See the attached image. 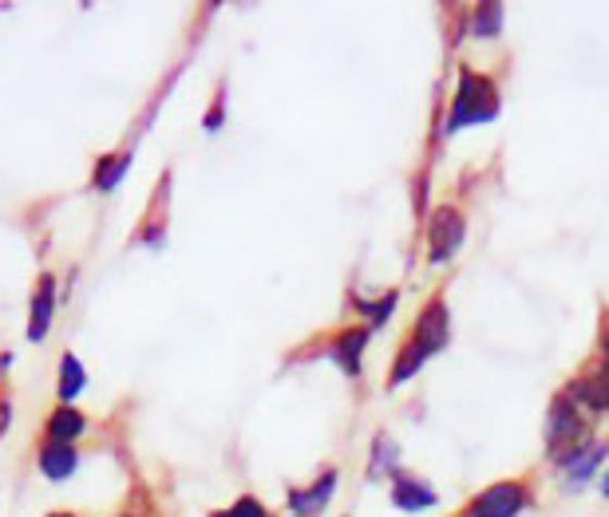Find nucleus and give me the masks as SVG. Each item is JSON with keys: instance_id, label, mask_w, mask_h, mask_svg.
<instances>
[{"instance_id": "nucleus-1", "label": "nucleus", "mask_w": 609, "mask_h": 517, "mask_svg": "<svg viewBox=\"0 0 609 517\" xmlns=\"http://www.w3.org/2000/svg\"><path fill=\"white\" fill-rule=\"evenodd\" d=\"M447 344H451V308H447L444 292H435L432 301H424V308L415 313L412 332H408V340H403L396 360H391L388 388L396 391V388H403L408 379H415L420 367L439 356Z\"/></svg>"}, {"instance_id": "nucleus-2", "label": "nucleus", "mask_w": 609, "mask_h": 517, "mask_svg": "<svg viewBox=\"0 0 609 517\" xmlns=\"http://www.w3.org/2000/svg\"><path fill=\"white\" fill-rule=\"evenodd\" d=\"M502 111V96H499V84L475 67H459V87H456V99H451V108H447V135H456V130H468V127H483V123H495Z\"/></svg>"}, {"instance_id": "nucleus-3", "label": "nucleus", "mask_w": 609, "mask_h": 517, "mask_svg": "<svg viewBox=\"0 0 609 517\" xmlns=\"http://www.w3.org/2000/svg\"><path fill=\"white\" fill-rule=\"evenodd\" d=\"M589 415L577 403H570L566 395L550 399V411H546V454L550 463H558L562 454L577 451L582 442H589Z\"/></svg>"}, {"instance_id": "nucleus-4", "label": "nucleus", "mask_w": 609, "mask_h": 517, "mask_svg": "<svg viewBox=\"0 0 609 517\" xmlns=\"http://www.w3.org/2000/svg\"><path fill=\"white\" fill-rule=\"evenodd\" d=\"M463 241H468V217L459 205H435L427 214V265H447L463 253Z\"/></svg>"}, {"instance_id": "nucleus-5", "label": "nucleus", "mask_w": 609, "mask_h": 517, "mask_svg": "<svg viewBox=\"0 0 609 517\" xmlns=\"http://www.w3.org/2000/svg\"><path fill=\"white\" fill-rule=\"evenodd\" d=\"M531 497H534L531 482H522V478H502V482L483 486L468 506H463L459 517H519L522 509L531 506Z\"/></svg>"}, {"instance_id": "nucleus-6", "label": "nucleus", "mask_w": 609, "mask_h": 517, "mask_svg": "<svg viewBox=\"0 0 609 517\" xmlns=\"http://www.w3.org/2000/svg\"><path fill=\"white\" fill-rule=\"evenodd\" d=\"M609 458V439H589L577 451L562 454L555 463V478L562 482V490H582L601 475V466Z\"/></svg>"}, {"instance_id": "nucleus-7", "label": "nucleus", "mask_w": 609, "mask_h": 517, "mask_svg": "<svg viewBox=\"0 0 609 517\" xmlns=\"http://www.w3.org/2000/svg\"><path fill=\"white\" fill-rule=\"evenodd\" d=\"M562 395L586 411L589 419H594V415H606L609 411V364L606 360H598V364L582 367V371L566 383Z\"/></svg>"}, {"instance_id": "nucleus-8", "label": "nucleus", "mask_w": 609, "mask_h": 517, "mask_svg": "<svg viewBox=\"0 0 609 517\" xmlns=\"http://www.w3.org/2000/svg\"><path fill=\"white\" fill-rule=\"evenodd\" d=\"M337 486H340V470L337 466H325L304 490H289V514L294 517L325 514V506L333 502V494H337Z\"/></svg>"}, {"instance_id": "nucleus-9", "label": "nucleus", "mask_w": 609, "mask_h": 517, "mask_svg": "<svg viewBox=\"0 0 609 517\" xmlns=\"http://www.w3.org/2000/svg\"><path fill=\"white\" fill-rule=\"evenodd\" d=\"M388 486H391V506L403 509V514H424V509L439 506V490L427 478L412 475V470H400Z\"/></svg>"}, {"instance_id": "nucleus-10", "label": "nucleus", "mask_w": 609, "mask_h": 517, "mask_svg": "<svg viewBox=\"0 0 609 517\" xmlns=\"http://www.w3.org/2000/svg\"><path fill=\"white\" fill-rule=\"evenodd\" d=\"M52 320H55V277L52 273H44L36 280V292H33V313H28V340L40 344L44 336L52 332Z\"/></svg>"}, {"instance_id": "nucleus-11", "label": "nucleus", "mask_w": 609, "mask_h": 517, "mask_svg": "<svg viewBox=\"0 0 609 517\" xmlns=\"http://www.w3.org/2000/svg\"><path fill=\"white\" fill-rule=\"evenodd\" d=\"M369 340H372V332L364 328V324L345 328V332H337V340H333V360H337V367L348 379L360 376V360H364V352H369Z\"/></svg>"}, {"instance_id": "nucleus-12", "label": "nucleus", "mask_w": 609, "mask_h": 517, "mask_svg": "<svg viewBox=\"0 0 609 517\" xmlns=\"http://www.w3.org/2000/svg\"><path fill=\"white\" fill-rule=\"evenodd\" d=\"M36 466L48 482H64L79 470V451L76 446H64V442H40V454H36Z\"/></svg>"}, {"instance_id": "nucleus-13", "label": "nucleus", "mask_w": 609, "mask_h": 517, "mask_svg": "<svg viewBox=\"0 0 609 517\" xmlns=\"http://www.w3.org/2000/svg\"><path fill=\"white\" fill-rule=\"evenodd\" d=\"M84 431H87L84 411L67 407V403L52 407V415L44 419V442H64V446H76V439H84Z\"/></svg>"}, {"instance_id": "nucleus-14", "label": "nucleus", "mask_w": 609, "mask_h": 517, "mask_svg": "<svg viewBox=\"0 0 609 517\" xmlns=\"http://www.w3.org/2000/svg\"><path fill=\"white\" fill-rule=\"evenodd\" d=\"M400 463H403V451H400V442L391 439L388 431H381L376 439H372V454H369V482H384V478H396L400 475Z\"/></svg>"}, {"instance_id": "nucleus-15", "label": "nucleus", "mask_w": 609, "mask_h": 517, "mask_svg": "<svg viewBox=\"0 0 609 517\" xmlns=\"http://www.w3.org/2000/svg\"><path fill=\"white\" fill-rule=\"evenodd\" d=\"M130 171V151H111L96 162V171H91V186H96L99 194H111L115 186H123Z\"/></svg>"}, {"instance_id": "nucleus-16", "label": "nucleus", "mask_w": 609, "mask_h": 517, "mask_svg": "<svg viewBox=\"0 0 609 517\" xmlns=\"http://www.w3.org/2000/svg\"><path fill=\"white\" fill-rule=\"evenodd\" d=\"M87 388V367L79 364V356H72V352H64L60 356V379H55V395H60V403H67L72 407V399H79Z\"/></svg>"}, {"instance_id": "nucleus-17", "label": "nucleus", "mask_w": 609, "mask_h": 517, "mask_svg": "<svg viewBox=\"0 0 609 517\" xmlns=\"http://www.w3.org/2000/svg\"><path fill=\"white\" fill-rule=\"evenodd\" d=\"M502 33V4H471L468 36L471 40H495Z\"/></svg>"}, {"instance_id": "nucleus-18", "label": "nucleus", "mask_w": 609, "mask_h": 517, "mask_svg": "<svg viewBox=\"0 0 609 517\" xmlns=\"http://www.w3.org/2000/svg\"><path fill=\"white\" fill-rule=\"evenodd\" d=\"M396 304H400V292H384L376 301H357V313H360V320H364V328L376 332V328H384V324L391 320Z\"/></svg>"}, {"instance_id": "nucleus-19", "label": "nucleus", "mask_w": 609, "mask_h": 517, "mask_svg": "<svg viewBox=\"0 0 609 517\" xmlns=\"http://www.w3.org/2000/svg\"><path fill=\"white\" fill-rule=\"evenodd\" d=\"M210 517H270V509L261 506L258 497H238V502H234V506H226V509H214V514Z\"/></svg>"}, {"instance_id": "nucleus-20", "label": "nucleus", "mask_w": 609, "mask_h": 517, "mask_svg": "<svg viewBox=\"0 0 609 517\" xmlns=\"http://www.w3.org/2000/svg\"><path fill=\"white\" fill-rule=\"evenodd\" d=\"M222 119H226V96H217V103L207 111V119H202V127H207V130H222Z\"/></svg>"}, {"instance_id": "nucleus-21", "label": "nucleus", "mask_w": 609, "mask_h": 517, "mask_svg": "<svg viewBox=\"0 0 609 517\" xmlns=\"http://www.w3.org/2000/svg\"><path fill=\"white\" fill-rule=\"evenodd\" d=\"M9 423H12V403L9 399H0V439H4V431H9Z\"/></svg>"}, {"instance_id": "nucleus-22", "label": "nucleus", "mask_w": 609, "mask_h": 517, "mask_svg": "<svg viewBox=\"0 0 609 517\" xmlns=\"http://www.w3.org/2000/svg\"><path fill=\"white\" fill-rule=\"evenodd\" d=\"M598 344H601V360L609 364V316L601 320V336H598Z\"/></svg>"}, {"instance_id": "nucleus-23", "label": "nucleus", "mask_w": 609, "mask_h": 517, "mask_svg": "<svg viewBox=\"0 0 609 517\" xmlns=\"http://www.w3.org/2000/svg\"><path fill=\"white\" fill-rule=\"evenodd\" d=\"M598 490H601V497H609V466L601 470V482H598Z\"/></svg>"}, {"instance_id": "nucleus-24", "label": "nucleus", "mask_w": 609, "mask_h": 517, "mask_svg": "<svg viewBox=\"0 0 609 517\" xmlns=\"http://www.w3.org/2000/svg\"><path fill=\"white\" fill-rule=\"evenodd\" d=\"M48 517H76V514H48Z\"/></svg>"}, {"instance_id": "nucleus-25", "label": "nucleus", "mask_w": 609, "mask_h": 517, "mask_svg": "<svg viewBox=\"0 0 609 517\" xmlns=\"http://www.w3.org/2000/svg\"><path fill=\"white\" fill-rule=\"evenodd\" d=\"M123 517H139V514H123Z\"/></svg>"}]
</instances>
